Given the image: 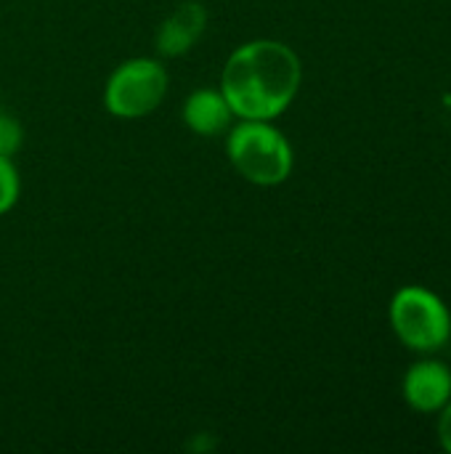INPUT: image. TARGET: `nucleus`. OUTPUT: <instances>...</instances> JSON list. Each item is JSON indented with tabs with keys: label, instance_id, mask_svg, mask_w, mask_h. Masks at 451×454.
I'll use <instances>...</instances> for the list:
<instances>
[{
	"label": "nucleus",
	"instance_id": "9d476101",
	"mask_svg": "<svg viewBox=\"0 0 451 454\" xmlns=\"http://www.w3.org/2000/svg\"><path fill=\"white\" fill-rule=\"evenodd\" d=\"M436 434H439V444H441L447 452H451V399H449V404L439 412Z\"/></svg>",
	"mask_w": 451,
	"mask_h": 454
},
{
	"label": "nucleus",
	"instance_id": "423d86ee",
	"mask_svg": "<svg viewBox=\"0 0 451 454\" xmlns=\"http://www.w3.org/2000/svg\"><path fill=\"white\" fill-rule=\"evenodd\" d=\"M207 27V11L202 3H181L157 29V51L165 59H178L191 51V45L199 43L202 32Z\"/></svg>",
	"mask_w": 451,
	"mask_h": 454
},
{
	"label": "nucleus",
	"instance_id": "20e7f679",
	"mask_svg": "<svg viewBox=\"0 0 451 454\" xmlns=\"http://www.w3.org/2000/svg\"><path fill=\"white\" fill-rule=\"evenodd\" d=\"M167 69L159 59L136 56L122 61L104 85V106L117 120H141L167 96Z\"/></svg>",
	"mask_w": 451,
	"mask_h": 454
},
{
	"label": "nucleus",
	"instance_id": "f03ea898",
	"mask_svg": "<svg viewBox=\"0 0 451 454\" xmlns=\"http://www.w3.org/2000/svg\"><path fill=\"white\" fill-rule=\"evenodd\" d=\"M226 157L253 186H279L290 178L295 154L274 120H237L226 130Z\"/></svg>",
	"mask_w": 451,
	"mask_h": 454
},
{
	"label": "nucleus",
	"instance_id": "6e6552de",
	"mask_svg": "<svg viewBox=\"0 0 451 454\" xmlns=\"http://www.w3.org/2000/svg\"><path fill=\"white\" fill-rule=\"evenodd\" d=\"M19 189H21V184H19V173H16L13 160L0 154V215H5L16 205Z\"/></svg>",
	"mask_w": 451,
	"mask_h": 454
},
{
	"label": "nucleus",
	"instance_id": "f257e3e1",
	"mask_svg": "<svg viewBox=\"0 0 451 454\" xmlns=\"http://www.w3.org/2000/svg\"><path fill=\"white\" fill-rule=\"evenodd\" d=\"M300 56L279 40H250L231 51L221 72V90L237 120H276L300 93Z\"/></svg>",
	"mask_w": 451,
	"mask_h": 454
},
{
	"label": "nucleus",
	"instance_id": "0eeeda50",
	"mask_svg": "<svg viewBox=\"0 0 451 454\" xmlns=\"http://www.w3.org/2000/svg\"><path fill=\"white\" fill-rule=\"evenodd\" d=\"M183 122L191 133L202 138H213L226 133L234 125V109L226 101L221 88H199L183 101Z\"/></svg>",
	"mask_w": 451,
	"mask_h": 454
},
{
	"label": "nucleus",
	"instance_id": "1a4fd4ad",
	"mask_svg": "<svg viewBox=\"0 0 451 454\" xmlns=\"http://www.w3.org/2000/svg\"><path fill=\"white\" fill-rule=\"evenodd\" d=\"M21 141H24V130H21V125H19L11 114L0 112V154L13 157V154L19 152Z\"/></svg>",
	"mask_w": 451,
	"mask_h": 454
},
{
	"label": "nucleus",
	"instance_id": "7ed1b4c3",
	"mask_svg": "<svg viewBox=\"0 0 451 454\" xmlns=\"http://www.w3.org/2000/svg\"><path fill=\"white\" fill-rule=\"evenodd\" d=\"M393 335L415 354H439L451 340V311L447 301L425 285H404L388 306Z\"/></svg>",
	"mask_w": 451,
	"mask_h": 454
},
{
	"label": "nucleus",
	"instance_id": "39448f33",
	"mask_svg": "<svg viewBox=\"0 0 451 454\" xmlns=\"http://www.w3.org/2000/svg\"><path fill=\"white\" fill-rule=\"evenodd\" d=\"M401 394L409 410L420 415H439L451 399V367L433 354L409 364L401 380Z\"/></svg>",
	"mask_w": 451,
	"mask_h": 454
}]
</instances>
